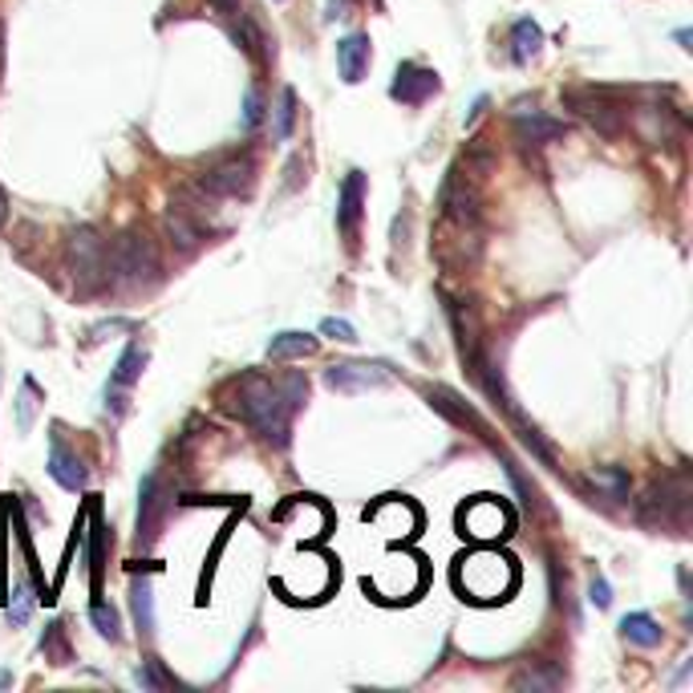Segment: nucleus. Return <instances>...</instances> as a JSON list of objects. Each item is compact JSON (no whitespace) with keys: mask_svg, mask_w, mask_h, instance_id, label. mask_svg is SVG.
Segmentation results:
<instances>
[{"mask_svg":"<svg viewBox=\"0 0 693 693\" xmlns=\"http://www.w3.org/2000/svg\"><path fill=\"white\" fill-rule=\"evenodd\" d=\"M236 401L231 410L240 413L243 422H252L268 442L284 446L288 442V430H293V413L305 406L308 386L300 377H288V382H268L260 374H248L236 382Z\"/></svg>","mask_w":693,"mask_h":693,"instance_id":"1","label":"nucleus"},{"mask_svg":"<svg viewBox=\"0 0 693 693\" xmlns=\"http://www.w3.org/2000/svg\"><path fill=\"white\" fill-rule=\"evenodd\" d=\"M106 264H110V281L114 284H150L159 276V255H155V243L138 231H126L106 248Z\"/></svg>","mask_w":693,"mask_h":693,"instance_id":"2","label":"nucleus"},{"mask_svg":"<svg viewBox=\"0 0 693 693\" xmlns=\"http://www.w3.org/2000/svg\"><path fill=\"white\" fill-rule=\"evenodd\" d=\"M66 260L69 272L81 288H98V284L110 281V264H106V240L98 236L94 227H73L66 243Z\"/></svg>","mask_w":693,"mask_h":693,"instance_id":"3","label":"nucleus"},{"mask_svg":"<svg viewBox=\"0 0 693 693\" xmlns=\"http://www.w3.org/2000/svg\"><path fill=\"white\" fill-rule=\"evenodd\" d=\"M463 584L475 600H503V592L515 588V568L507 556H495V552H479L470 556L467 568H463Z\"/></svg>","mask_w":693,"mask_h":693,"instance_id":"4","label":"nucleus"},{"mask_svg":"<svg viewBox=\"0 0 693 693\" xmlns=\"http://www.w3.org/2000/svg\"><path fill=\"white\" fill-rule=\"evenodd\" d=\"M203 191L212 195H227V200H248L255 188V162L248 155H231V159H219L215 167H207L200 179Z\"/></svg>","mask_w":693,"mask_h":693,"instance_id":"5","label":"nucleus"},{"mask_svg":"<svg viewBox=\"0 0 693 693\" xmlns=\"http://www.w3.org/2000/svg\"><path fill=\"white\" fill-rule=\"evenodd\" d=\"M690 499H693V487H690V475L678 470V475H669L666 482H657L649 499H645V515L649 520H661V523H685L690 515Z\"/></svg>","mask_w":693,"mask_h":693,"instance_id":"6","label":"nucleus"},{"mask_svg":"<svg viewBox=\"0 0 693 693\" xmlns=\"http://www.w3.org/2000/svg\"><path fill=\"white\" fill-rule=\"evenodd\" d=\"M442 215L458 227L479 224V179H470L463 171H451L446 188H442Z\"/></svg>","mask_w":693,"mask_h":693,"instance_id":"7","label":"nucleus"},{"mask_svg":"<svg viewBox=\"0 0 693 693\" xmlns=\"http://www.w3.org/2000/svg\"><path fill=\"white\" fill-rule=\"evenodd\" d=\"M329 389L337 394H370V389H382L389 382L386 365H370V361H345V365H333L325 374Z\"/></svg>","mask_w":693,"mask_h":693,"instance_id":"8","label":"nucleus"},{"mask_svg":"<svg viewBox=\"0 0 693 693\" xmlns=\"http://www.w3.org/2000/svg\"><path fill=\"white\" fill-rule=\"evenodd\" d=\"M167 511H171V499L162 491V482L155 479V475H147V479H143V491H138V544H150V539L159 535Z\"/></svg>","mask_w":693,"mask_h":693,"instance_id":"9","label":"nucleus"},{"mask_svg":"<svg viewBox=\"0 0 693 693\" xmlns=\"http://www.w3.org/2000/svg\"><path fill=\"white\" fill-rule=\"evenodd\" d=\"M434 90H439V73H434V69L413 66V61L398 66V73H394V86H389V94L398 98L401 106H422V102H427Z\"/></svg>","mask_w":693,"mask_h":693,"instance_id":"10","label":"nucleus"},{"mask_svg":"<svg viewBox=\"0 0 693 693\" xmlns=\"http://www.w3.org/2000/svg\"><path fill=\"white\" fill-rule=\"evenodd\" d=\"M361 212H365V174L349 171L345 183H341V200H337V227L353 236L361 224Z\"/></svg>","mask_w":693,"mask_h":693,"instance_id":"11","label":"nucleus"},{"mask_svg":"<svg viewBox=\"0 0 693 693\" xmlns=\"http://www.w3.org/2000/svg\"><path fill=\"white\" fill-rule=\"evenodd\" d=\"M370 57H374L370 37H361V33L345 37L337 45V69H341V78H345L349 86H357V81L365 78V69H370Z\"/></svg>","mask_w":693,"mask_h":693,"instance_id":"12","label":"nucleus"},{"mask_svg":"<svg viewBox=\"0 0 693 693\" xmlns=\"http://www.w3.org/2000/svg\"><path fill=\"white\" fill-rule=\"evenodd\" d=\"M568 102H572L576 114L592 122L600 134H616V130H621V126H616V106H609V102H604L600 94H592V90H572V94H568Z\"/></svg>","mask_w":693,"mask_h":693,"instance_id":"13","label":"nucleus"},{"mask_svg":"<svg viewBox=\"0 0 693 693\" xmlns=\"http://www.w3.org/2000/svg\"><path fill=\"white\" fill-rule=\"evenodd\" d=\"M49 475H54L66 491H81V487H86V467H81V458L69 451L61 439H54V451H49Z\"/></svg>","mask_w":693,"mask_h":693,"instance_id":"14","label":"nucleus"},{"mask_svg":"<svg viewBox=\"0 0 693 693\" xmlns=\"http://www.w3.org/2000/svg\"><path fill=\"white\" fill-rule=\"evenodd\" d=\"M520 143H532V147H544V143H552V138H560L564 134V122L556 118H544L539 110H527V102H520Z\"/></svg>","mask_w":693,"mask_h":693,"instance_id":"15","label":"nucleus"},{"mask_svg":"<svg viewBox=\"0 0 693 693\" xmlns=\"http://www.w3.org/2000/svg\"><path fill=\"white\" fill-rule=\"evenodd\" d=\"M463 523H467L470 535H479V539H487V535H507V511L499 503H491V499H479V503L463 515Z\"/></svg>","mask_w":693,"mask_h":693,"instance_id":"16","label":"nucleus"},{"mask_svg":"<svg viewBox=\"0 0 693 693\" xmlns=\"http://www.w3.org/2000/svg\"><path fill=\"white\" fill-rule=\"evenodd\" d=\"M162 224H167V236H171V243L179 248V252H195V248H200V240H203L200 224H195L188 212H179L174 203H171V212H167Z\"/></svg>","mask_w":693,"mask_h":693,"instance_id":"17","label":"nucleus"},{"mask_svg":"<svg viewBox=\"0 0 693 693\" xmlns=\"http://www.w3.org/2000/svg\"><path fill=\"white\" fill-rule=\"evenodd\" d=\"M317 353V337L308 333H276L272 345H268V357L272 361H305Z\"/></svg>","mask_w":693,"mask_h":693,"instance_id":"18","label":"nucleus"},{"mask_svg":"<svg viewBox=\"0 0 693 693\" xmlns=\"http://www.w3.org/2000/svg\"><path fill=\"white\" fill-rule=\"evenodd\" d=\"M621 633H625V640H633V645H640V649H657L661 645V625H657L649 613H628L625 621H621Z\"/></svg>","mask_w":693,"mask_h":693,"instance_id":"19","label":"nucleus"},{"mask_svg":"<svg viewBox=\"0 0 693 693\" xmlns=\"http://www.w3.org/2000/svg\"><path fill=\"white\" fill-rule=\"evenodd\" d=\"M511 685H515V690H532V693H556L564 685V673L556 666H527L515 673Z\"/></svg>","mask_w":693,"mask_h":693,"instance_id":"20","label":"nucleus"},{"mask_svg":"<svg viewBox=\"0 0 693 693\" xmlns=\"http://www.w3.org/2000/svg\"><path fill=\"white\" fill-rule=\"evenodd\" d=\"M143 370H147V349L143 345H130L126 353L118 357V365H114V377H110V386L106 389H130L138 377H143Z\"/></svg>","mask_w":693,"mask_h":693,"instance_id":"21","label":"nucleus"},{"mask_svg":"<svg viewBox=\"0 0 693 693\" xmlns=\"http://www.w3.org/2000/svg\"><path fill=\"white\" fill-rule=\"evenodd\" d=\"M511 54H515V61H532L535 54H539V45H544V29L535 25L532 16H523V21H515V29H511Z\"/></svg>","mask_w":693,"mask_h":693,"instance_id":"22","label":"nucleus"},{"mask_svg":"<svg viewBox=\"0 0 693 693\" xmlns=\"http://www.w3.org/2000/svg\"><path fill=\"white\" fill-rule=\"evenodd\" d=\"M430 401H434L442 413H451L454 422H463V427H475V430H487V422H482L479 413L470 410V406H463V401L454 398L451 389H430Z\"/></svg>","mask_w":693,"mask_h":693,"instance_id":"23","label":"nucleus"},{"mask_svg":"<svg viewBox=\"0 0 693 693\" xmlns=\"http://www.w3.org/2000/svg\"><path fill=\"white\" fill-rule=\"evenodd\" d=\"M130 604H134V621L143 633H155V592H150L147 580H134L130 584Z\"/></svg>","mask_w":693,"mask_h":693,"instance_id":"24","label":"nucleus"},{"mask_svg":"<svg viewBox=\"0 0 693 693\" xmlns=\"http://www.w3.org/2000/svg\"><path fill=\"white\" fill-rule=\"evenodd\" d=\"M90 621L98 625V633H102V637L122 640V621H118V613L110 609L106 600H94V609H90Z\"/></svg>","mask_w":693,"mask_h":693,"instance_id":"25","label":"nucleus"},{"mask_svg":"<svg viewBox=\"0 0 693 693\" xmlns=\"http://www.w3.org/2000/svg\"><path fill=\"white\" fill-rule=\"evenodd\" d=\"M102 564H106V527L94 523V535H90V572H94V588L102 584Z\"/></svg>","mask_w":693,"mask_h":693,"instance_id":"26","label":"nucleus"},{"mask_svg":"<svg viewBox=\"0 0 693 693\" xmlns=\"http://www.w3.org/2000/svg\"><path fill=\"white\" fill-rule=\"evenodd\" d=\"M597 487H604V491L613 495V499H628V475L616 467H604L597 470Z\"/></svg>","mask_w":693,"mask_h":693,"instance_id":"27","label":"nucleus"},{"mask_svg":"<svg viewBox=\"0 0 693 693\" xmlns=\"http://www.w3.org/2000/svg\"><path fill=\"white\" fill-rule=\"evenodd\" d=\"M293 122H296V94L284 90L281 106H276V138H288V134H293Z\"/></svg>","mask_w":693,"mask_h":693,"instance_id":"28","label":"nucleus"},{"mask_svg":"<svg viewBox=\"0 0 693 693\" xmlns=\"http://www.w3.org/2000/svg\"><path fill=\"white\" fill-rule=\"evenodd\" d=\"M41 649L54 657L57 666H66L69 661V649H66V633H61V625H49L45 628V640H41Z\"/></svg>","mask_w":693,"mask_h":693,"instance_id":"29","label":"nucleus"},{"mask_svg":"<svg viewBox=\"0 0 693 693\" xmlns=\"http://www.w3.org/2000/svg\"><path fill=\"white\" fill-rule=\"evenodd\" d=\"M260 122H264V98H260V90H248L243 94V130L252 134Z\"/></svg>","mask_w":693,"mask_h":693,"instance_id":"30","label":"nucleus"},{"mask_svg":"<svg viewBox=\"0 0 693 693\" xmlns=\"http://www.w3.org/2000/svg\"><path fill=\"white\" fill-rule=\"evenodd\" d=\"M29 613H33V597H29V588L21 584L13 592V604H9V616H13V625H25Z\"/></svg>","mask_w":693,"mask_h":693,"instance_id":"31","label":"nucleus"},{"mask_svg":"<svg viewBox=\"0 0 693 693\" xmlns=\"http://www.w3.org/2000/svg\"><path fill=\"white\" fill-rule=\"evenodd\" d=\"M320 333L333 337V341H357V333H353V325H349V320H337V317H325V320H320Z\"/></svg>","mask_w":693,"mask_h":693,"instance_id":"32","label":"nucleus"},{"mask_svg":"<svg viewBox=\"0 0 693 693\" xmlns=\"http://www.w3.org/2000/svg\"><path fill=\"white\" fill-rule=\"evenodd\" d=\"M33 389H37V386H33V382H25V386H21V398H16V410H21V413H16V422H21V430L33 427Z\"/></svg>","mask_w":693,"mask_h":693,"instance_id":"33","label":"nucleus"},{"mask_svg":"<svg viewBox=\"0 0 693 693\" xmlns=\"http://www.w3.org/2000/svg\"><path fill=\"white\" fill-rule=\"evenodd\" d=\"M134 678H138V685H147V690H162V685H167V681L159 678V669H155V661H147V666L138 669V673H134Z\"/></svg>","mask_w":693,"mask_h":693,"instance_id":"34","label":"nucleus"},{"mask_svg":"<svg viewBox=\"0 0 693 693\" xmlns=\"http://www.w3.org/2000/svg\"><path fill=\"white\" fill-rule=\"evenodd\" d=\"M588 592H592V604H597V609H609V604H613V597H609V584H604V580H592V588H588Z\"/></svg>","mask_w":693,"mask_h":693,"instance_id":"35","label":"nucleus"},{"mask_svg":"<svg viewBox=\"0 0 693 693\" xmlns=\"http://www.w3.org/2000/svg\"><path fill=\"white\" fill-rule=\"evenodd\" d=\"M212 9H215V13H219V16H231V21H236V16L243 13V9H240V0H212Z\"/></svg>","mask_w":693,"mask_h":693,"instance_id":"36","label":"nucleus"},{"mask_svg":"<svg viewBox=\"0 0 693 693\" xmlns=\"http://www.w3.org/2000/svg\"><path fill=\"white\" fill-rule=\"evenodd\" d=\"M482 106H487V98H475V106L467 110V126H470V122H475V118H479V114H482Z\"/></svg>","mask_w":693,"mask_h":693,"instance_id":"37","label":"nucleus"},{"mask_svg":"<svg viewBox=\"0 0 693 693\" xmlns=\"http://www.w3.org/2000/svg\"><path fill=\"white\" fill-rule=\"evenodd\" d=\"M4 219H9V200H4V191H0V227H4Z\"/></svg>","mask_w":693,"mask_h":693,"instance_id":"38","label":"nucleus"}]
</instances>
